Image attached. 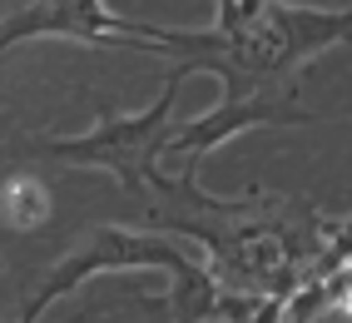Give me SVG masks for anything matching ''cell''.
<instances>
[{
    "instance_id": "cell-2",
    "label": "cell",
    "mask_w": 352,
    "mask_h": 323,
    "mask_svg": "<svg viewBox=\"0 0 352 323\" xmlns=\"http://www.w3.org/2000/svg\"><path fill=\"white\" fill-rule=\"evenodd\" d=\"M179 90H184V80L169 75L164 90L144 110H134V114L104 110L85 134H40V145L50 149V159H60V165H69V169H104L124 194L144 199V179L159 165V149H164V140H169V129L179 120L174 114L179 110Z\"/></svg>"
},
{
    "instance_id": "cell-3",
    "label": "cell",
    "mask_w": 352,
    "mask_h": 323,
    "mask_svg": "<svg viewBox=\"0 0 352 323\" xmlns=\"http://www.w3.org/2000/svg\"><path fill=\"white\" fill-rule=\"evenodd\" d=\"M189 264H199L194 253H184L169 234L159 229H124V224H100L89 234L75 239V249H65L60 259L35 279V289L25 293L15 323H40L45 309L69 298L80 284H89L95 273H114V269H159V273H184Z\"/></svg>"
},
{
    "instance_id": "cell-1",
    "label": "cell",
    "mask_w": 352,
    "mask_h": 323,
    "mask_svg": "<svg viewBox=\"0 0 352 323\" xmlns=\"http://www.w3.org/2000/svg\"><path fill=\"white\" fill-rule=\"evenodd\" d=\"M352 30V10H318L293 0H219L214 25L204 30H169L134 20L129 45L149 55H174V80L194 70L219 75L223 90L243 85H283L298 90V75L327 50H338Z\"/></svg>"
},
{
    "instance_id": "cell-7",
    "label": "cell",
    "mask_w": 352,
    "mask_h": 323,
    "mask_svg": "<svg viewBox=\"0 0 352 323\" xmlns=\"http://www.w3.org/2000/svg\"><path fill=\"white\" fill-rule=\"evenodd\" d=\"M248 323H283V298H273V293H268L263 304L253 309V318H248Z\"/></svg>"
},
{
    "instance_id": "cell-4",
    "label": "cell",
    "mask_w": 352,
    "mask_h": 323,
    "mask_svg": "<svg viewBox=\"0 0 352 323\" xmlns=\"http://www.w3.org/2000/svg\"><path fill=\"white\" fill-rule=\"evenodd\" d=\"M263 125H313V114L293 100V90L283 85H243L223 90V100L204 114L174 120L169 140H164L159 159H179V165H204L214 149H223L233 134L263 129Z\"/></svg>"
},
{
    "instance_id": "cell-5",
    "label": "cell",
    "mask_w": 352,
    "mask_h": 323,
    "mask_svg": "<svg viewBox=\"0 0 352 323\" xmlns=\"http://www.w3.org/2000/svg\"><path fill=\"white\" fill-rule=\"evenodd\" d=\"M134 20L114 15L104 0H25L0 20V55L25 40H75V45H129Z\"/></svg>"
},
{
    "instance_id": "cell-6",
    "label": "cell",
    "mask_w": 352,
    "mask_h": 323,
    "mask_svg": "<svg viewBox=\"0 0 352 323\" xmlns=\"http://www.w3.org/2000/svg\"><path fill=\"white\" fill-rule=\"evenodd\" d=\"M55 214V199L50 189H45L40 174H10L6 184H0V224L15 229V234H35V229H45Z\"/></svg>"
}]
</instances>
